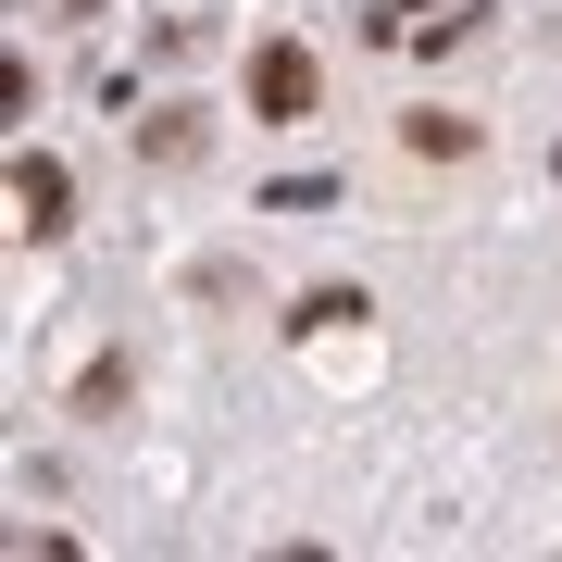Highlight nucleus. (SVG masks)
I'll return each mask as SVG.
<instances>
[{
  "mask_svg": "<svg viewBox=\"0 0 562 562\" xmlns=\"http://www.w3.org/2000/svg\"><path fill=\"white\" fill-rule=\"evenodd\" d=\"M313 101H325V63L301 38H262L250 50V125H313Z\"/></svg>",
  "mask_w": 562,
  "mask_h": 562,
  "instance_id": "nucleus-1",
  "label": "nucleus"
},
{
  "mask_svg": "<svg viewBox=\"0 0 562 562\" xmlns=\"http://www.w3.org/2000/svg\"><path fill=\"white\" fill-rule=\"evenodd\" d=\"M13 225H25V238H63V225H76V176L25 150V162H13Z\"/></svg>",
  "mask_w": 562,
  "mask_h": 562,
  "instance_id": "nucleus-2",
  "label": "nucleus"
},
{
  "mask_svg": "<svg viewBox=\"0 0 562 562\" xmlns=\"http://www.w3.org/2000/svg\"><path fill=\"white\" fill-rule=\"evenodd\" d=\"M401 138H413L425 162H475V113H413Z\"/></svg>",
  "mask_w": 562,
  "mask_h": 562,
  "instance_id": "nucleus-3",
  "label": "nucleus"
},
{
  "mask_svg": "<svg viewBox=\"0 0 562 562\" xmlns=\"http://www.w3.org/2000/svg\"><path fill=\"white\" fill-rule=\"evenodd\" d=\"M138 150H150V162H201V113H162V125H138Z\"/></svg>",
  "mask_w": 562,
  "mask_h": 562,
  "instance_id": "nucleus-4",
  "label": "nucleus"
}]
</instances>
